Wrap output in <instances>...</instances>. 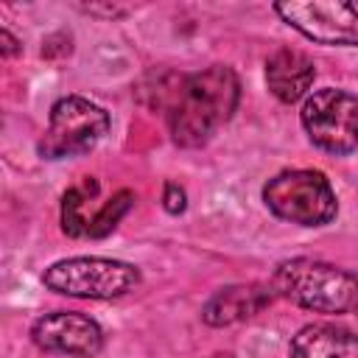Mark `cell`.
I'll use <instances>...</instances> for the list:
<instances>
[{"mask_svg": "<svg viewBox=\"0 0 358 358\" xmlns=\"http://www.w3.org/2000/svg\"><path fill=\"white\" fill-rule=\"evenodd\" d=\"M241 101V81L232 67L210 64L201 73L182 78L173 103L168 106V129L173 143L185 148L204 145L224 126Z\"/></svg>", "mask_w": 358, "mask_h": 358, "instance_id": "1", "label": "cell"}, {"mask_svg": "<svg viewBox=\"0 0 358 358\" xmlns=\"http://www.w3.org/2000/svg\"><path fill=\"white\" fill-rule=\"evenodd\" d=\"M271 288L313 313H358V277L324 260L294 257L280 263Z\"/></svg>", "mask_w": 358, "mask_h": 358, "instance_id": "2", "label": "cell"}, {"mask_svg": "<svg viewBox=\"0 0 358 358\" xmlns=\"http://www.w3.org/2000/svg\"><path fill=\"white\" fill-rule=\"evenodd\" d=\"M263 201L277 218L299 227H324L338 210L336 193L324 173L305 168L271 176L263 187Z\"/></svg>", "mask_w": 358, "mask_h": 358, "instance_id": "3", "label": "cell"}, {"mask_svg": "<svg viewBox=\"0 0 358 358\" xmlns=\"http://www.w3.org/2000/svg\"><path fill=\"white\" fill-rule=\"evenodd\" d=\"M42 282L76 299H115L140 285L137 266L109 257H67L45 268Z\"/></svg>", "mask_w": 358, "mask_h": 358, "instance_id": "4", "label": "cell"}, {"mask_svg": "<svg viewBox=\"0 0 358 358\" xmlns=\"http://www.w3.org/2000/svg\"><path fill=\"white\" fill-rule=\"evenodd\" d=\"M106 129H109V115L98 103L81 95L59 98L50 109L48 131L39 143V154L45 159L90 154L101 143Z\"/></svg>", "mask_w": 358, "mask_h": 358, "instance_id": "5", "label": "cell"}, {"mask_svg": "<svg viewBox=\"0 0 358 358\" xmlns=\"http://www.w3.org/2000/svg\"><path fill=\"white\" fill-rule=\"evenodd\" d=\"M302 126L313 145L327 154H350L358 148V98L324 87L302 103Z\"/></svg>", "mask_w": 358, "mask_h": 358, "instance_id": "6", "label": "cell"}, {"mask_svg": "<svg viewBox=\"0 0 358 358\" xmlns=\"http://www.w3.org/2000/svg\"><path fill=\"white\" fill-rule=\"evenodd\" d=\"M274 11L302 36L319 45L358 48V8L338 0H285Z\"/></svg>", "mask_w": 358, "mask_h": 358, "instance_id": "7", "label": "cell"}, {"mask_svg": "<svg viewBox=\"0 0 358 358\" xmlns=\"http://www.w3.org/2000/svg\"><path fill=\"white\" fill-rule=\"evenodd\" d=\"M31 338L45 352L95 358L103 347V330L95 319L76 310H53L34 322Z\"/></svg>", "mask_w": 358, "mask_h": 358, "instance_id": "8", "label": "cell"}, {"mask_svg": "<svg viewBox=\"0 0 358 358\" xmlns=\"http://www.w3.org/2000/svg\"><path fill=\"white\" fill-rule=\"evenodd\" d=\"M316 78V64L308 53L296 48H280L266 62V84L271 95L282 103H296L308 95Z\"/></svg>", "mask_w": 358, "mask_h": 358, "instance_id": "9", "label": "cell"}, {"mask_svg": "<svg viewBox=\"0 0 358 358\" xmlns=\"http://www.w3.org/2000/svg\"><path fill=\"white\" fill-rule=\"evenodd\" d=\"M274 299V288L271 285H260V282H249V285H229L215 291L204 310L201 319L213 327H224V324H235L243 319L257 316L268 302Z\"/></svg>", "mask_w": 358, "mask_h": 358, "instance_id": "10", "label": "cell"}, {"mask_svg": "<svg viewBox=\"0 0 358 358\" xmlns=\"http://www.w3.org/2000/svg\"><path fill=\"white\" fill-rule=\"evenodd\" d=\"M288 358H358V336L336 324H308L291 338Z\"/></svg>", "mask_w": 358, "mask_h": 358, "instance_id": "11", "label": "cell"}, {"mask_svg": "<svg viewBox=\"0 0 358 358\" xmlns=\"http://www.w3.org/2000/svg\"><path fill=\"white\" fill-rule=\"evenodd\" d=\"M95 193H98V182L95 179H87L84 185L70 187L62 196V229L70 238H87V232H90V215L84 213V207H87V199L95 196Z\"/></svg>", "mask_w": 358, "mask_h": 358, "instance_id": "12", "label": "cell"}, {"mask_svg": "<svg viewBox=\"0 0 358 358\" xmlns=\"http://www.w3.org/2000/svg\"><path fill=\"white\" fill-rule=\"evenodd\" d=\"M131 204H134V193L131 190H117L109 201H103L98 210H95V215L90 218V232H87V238H103V235H109L115 227H117V221L131 210Z\"/></svg>", "mask_w": 358, "mask_h": 358, "instance_id": "13", "label": "cell"}, {"mask_svg": "<svg viewBox=\"0 0 358 358\" xmlns=\"http://www.w3.org/2000/svg\"><path fill=\"white\" fill-rule=\"evenodd\" d=\"M162 204H165V210H168L171 215H179V213H185V207H187V196H185V190H182L176 182H165Z\"/></svg>", "mask_w": 358, "mask_h": 358, "instance_id": "14", "label": "cell"}, {"mask_svg": "<svg viewBox=\"0 0 358 358\" xmlns=\"http://www.w3.org/2000/svg\"><path fill=\"white\" fill-rule=\"evenodd\" d=\"M0 53L8 59V56H17L20 53V42L6 31V28H0Z\"/></svg>", "mask_w": 358, "mask_h": 358, "instance_id": "15", "label": "cell"}, {"mask_svg": "<svg viewBox=\"0 0 358 358\" xmlns=\"http://www.w3.org/2000/svg\"><path fill=\"white\" fill-rule=\"evenodd\" d=\"M210 358H232V355H224V352H218V355H210Z\"/></svg>", "mask_w": 358, "mask_h": 358, "instance_id": "16", "label": "cell"}]
</instances>
